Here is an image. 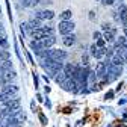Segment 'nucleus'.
<instances>
[{"mask_svg": "<svg viewBox=\"0 0 127 127\" xmlns=\"http://www.w3.org/2000/svg\"><path fill=\"white\" fill-rule=\"evenodd\" d=\"M30 35H32V38L41 41V39H44V38H47V36H52V35H53V29H52V27H39V29L33 30Z\"/></svg>", "mask_w": 127, "mask_h": 127, "instance_id": "nucleus-1", "label": "nucleus"}, {"mask_svg": "<svg viewBox=\"0 0 127 127\" xmlns=\"http://www.w3.org/2000/svg\"><path fill=\"white\" fill-rule=\"evenodd\" d=\"M20 106H21V101H20V98H9L8 101H5V107L9 110V112H12V114H17L18 110H20Z\"/></svg>", "mask_w": 127, "mask_h": 127, "instance_id": "nucleus-2", "label": "nucleus"}, {"mask_svg": "<svg viewBox=\"0 0 127 127\" xmlns=\"http://www.w3.org/2000/svg\"><path fill=\"white\" fill-rule=\"evenodd\" d=\"M74 23L70 20V21H61L59 23V32L65 36V35H71L73 33V30H74Z\"/></svg>", "mask_w": 127, "mask_h": 127, "instance_id": "nucleus-3", "label": "nucleus"}, {"mask_svg": "<svg viewBox=\"0 0 127 127\" xmlns=\"http://www.w3.org/2000/svg\"><path fill=\"white\" fill-rule=\"evenodd\" d=\"M68 55L67 52H64V50H50L49 52V59H53V61H64Z\"/></svg>", "mask_w": 127, "mask_h": 127, "instance_id": "nucleus-4", "label": "nucleus"}, {"mask_svg": "<svg viewBox=\"0 0 127 127\" xmlns=\"http://www.w3.org/2000/svg\"><path fill=\"white\" fill-rule=\"evenodd\" d=\"M2 92L5 94V95H8V97L9 98H12V95H15V94H17L18 92V86L17 85H5L3 88H2Z\"/></svg>", "mask_w": 127, "mask_h": 127, "instance_id": "nucleus-5", "label": "nucleus"}, {"mask_svg": "<svg viewBox=\"0 0 127 127\" xmlns=\"http://www.w3.org/2000/svg\"><path fill=\"white\" fill-rule=\"evenodd\" d=\"M62 86H64V89H65V91H73V92H77L79 91L76 88L77 86V82L74 80V79H67V80L62 83Z\"/></svg>", "mask_w": 127, "mask_h": 127, "instance_id": "nucleus-6", "label": "nucleus"}, {"mask_svg": "<svg viewBox=\"0 0 127 127\" xmlns=\"http://www.w3.org/2000/svg\"><path fill=\"white\" fill-rule=\"evenodd\" d=\"M53 17H55L53 11H39L35 14V18H38V20H52Z\"/></svg>", "mask_w": 127, "mask_h": 127, "instance_id": "nucleus-7", "label": "nucleus"}, {"mask_svg": "<svg viewBox=\"0 0 127 127\" xmlns=\"http://www.w3.org/2000/svg\"><path fill=\"white\" fill-rule=\"evenodd\" d=\"M91 55L95 58V59H100L101 56H104L106 55V49H100V47H97V45H92L91 47Z\"/></svg>", "mask_w": 127, "mask_h": 127, "instance_id": "nucleus-8", "label": "nucleus"}, {"mask_svg": "<svg viewBox=\"0 0 127 127\" xmlns=\"http://www.w3.org/2000/svg\"><path fill=\"white\" fill-rule=\"evenodd\" d=\"M76 71H77V67H74L73 64H68V65L64 67V73H65V76H67L68 79H74Z\"/></svg>", "mask_w": 127, "mask_h": 127, "instance_id": "nucleus-9", "label": "nucleus"}, {"mask_svg": "<svg viewBox=\"0 0 127 127\" xmlns=\"http://www.w3.org/2000/svg\"><path fill=\"white\" fill-rule=\"evenodd\" d=\"M39 42H41V47H42V49H49V47H52V45L56 42V38L52 35V36H47V38L41 39Z\"/></svg>", "mask_w": 127, "mask_h": 127, "instance_id": "nucleus-10", "label": "nucleus"}, {"mask_svg": "<svg viewBox=\"0 0 127 127\" xmlns=\"http://www.w3.org/2000/svg\"><path fill=\"white\" fill-rule=\"evenodd\" d=\"M115 50H117V52H115V55H117V56H120V58L124 61V64H127V49L117 45V49H115Z\"/></svg>", "mask_w": 127, "mask_h": 127, "instance_id": "nucleus-11", "label": "nucleus"}, {"mask_svg": "<svg viewBox=\"0 0 127 127\" xmlns=\"http://www.w3.org/2000/svg\"><path fill=\"white\" fill-rule=\"evenodd\" d=\"M120 20L127 27V6H124V5L120 6Z\"/></svg>", "mask_w": 127, "mask_h": 127, "instance_id": "nucleus-12", "label": "nucleus"}, {"mask_svg": "<svg viewBox=\"0 0 127 127\" xmlns=\"http://www.w3.org/2000/svg\"><path fill=\"white\" fill-rule=\"evenodd\" d=\"M115 35H117V29L115 27H112L110 30H107V32H104V41H114L115 39Z\"/></svg>", "mask_w": 127, "mask_h": 127, "instance_id": "nucleus-13", "label": "nucleus"}, {"mask_svg": "<svg viewBox=\"0 0 127 127\" xmlns=\"http://www.w3.org/2000/svg\"><path fill=\"white\" fill-rule=\"evenodd\" d=\"M64 44H65L67 47H70V45H74V42H76V36L71 33V35H65V36H64Z\"/></svg>", "mask_w": 127, "mask_h": 127, "instance_id": "nucleus-14", "label": "nucleus"}, {"mask_svg": "<svg viewBox=\"0 0 127 127\" xmlns=\"http://www.w3.org/2000/svg\"><path fill=\"white\" fill-rule=\"evenodd\" d=\"M30 49L33 50L35 53H38L39 50H45V49H42V47H41V42H39L38 39H33V41H30Z\"/></svg>", "mask_w": 127, "mask_h": 127, "instance_id": "nucleus-15", "label": "nucleus"}, {"mask_svg": "<svg viewBox=\"0 0 127 127\" xmlns=\"http://www.w3.org/2000/svg\"><path fill=\"white\" fill-rule=\"evenodd\" d=\"M95 74H98V76L106 74V62H100V64H98V65H97V70H95Z\"/></svg>", "mask_w": 127, "mask_h": 127, "instance_id": "nucleus-16", "label": "nucleus"}, {"mask_svg": "<svg viewBox=\"0 0 127 127\" xmlns=\"http://www.w3.org/2000/svg\"><path fill=\"white\" fill-rule=\"evenodd\" d=\"M67 79H68V77L65 76V73H64V71H59V73L56 74V77H55V80H56L58 83H61V85H62L64 82L67 80Z\"/></svg>", "mask_w": 127, "mask_h": 127, "instance_id": "nucleus-17", "label": "nucleus"}, {"mask_svg": "<svg viewBox=\"0 0 127 127\" xmlns=\"http://www.w3.org/2000/svg\"><path fill=\"white\" fill-rule=\"evenodd\" d=\"M110 64H112V65H117V67H123V65H124V61H123L120 56L115 55L112 59H110Z\"/></svg>", "mask_w": 127, "mask_h": 127, "instance_id": "nucleus-18", "label": "nucleus"}, {"mask_svg": "<svg viewBox=\"0 0 127 127\" xmlns=\"http://www.w3.org/2000/svg\"><path fill=\"white\" fill-rule=\"evenodd\" d=\"M71 15H73V12H71L70 9H67V11H64V12L61 14V18H62V21H70Z\"/></svg>", "mask_w": 127, "mask_h": 127, "instance_id": "nucleus-19", "label": "nucleus"}, {"mask_svg": "<svg viewBox=\"0 0 127 127\" xmlns=\"http://www.w3.org/2000/svg\"><path fill=\"white\" fill-rule=\"evenodd\" d=\"M117 45H120V47H124V49H127V38H126V36H120V38L117 39Z\"/></svg>", "mask_w": 127, "mask_h": 127, "instance_id": "nucleus-20", "label": "nucleus"}, {"mask_svg": "<svg viewBox=\"0 0 127 127\" xmlns=\"http://www.w3.org/2000/svg\"><path fill=\"white\" fill-rule=\"evenodd\" d=\"M9 52H6V50H0V59H2L3 62H6L8 59H9Z\"/></svg>", "mask_w": 127, "mask_h": 127, "instance_id": "nucleus-21", "label": "nucleus"}, {"mask_svg": "<svg viewBox=\"0 0 127 127\" xmlns=\"http://www.w3.org/2000/svg\"><path fill=\"white\" fill-rule=\"evenodd\" d=\"M14 77H15V73H14V71H8V73L5 74V77H3V79H5L6 82H11Z\"/></svg>", "mask_w": 127, "mask_h": 127, "instance_id": "nucleus-22", "label": "nucleus"}, {"mask_svg": "<svg viewBox=\"0 0 127 127\" xmlns=\"http://www.w3.org/2000/svg\"><path fill=\"white\" fill-rule=\"evenodd\" d=\"M11 67H12V64H11V62H8V61H6V62H3V64H2V71H3V73H5V71H6V70H9V68H11Z\"/></svg>", "mask_w": 127, "mask_h": 127, "instance_id": "nucleus-23", "label": "nucleus"}, {"mask_svg": "<svg viewBox=\"0 0 127 127\" xmlns=\"http://www.w3.org/2000/svg\"><path fill=\"white\" fill-rule=\"evenodd\" d=\"M21 6H23V8L33 6V0H23V2H21Z\"/></svg>", "mask_w": 127, "mask_h": 127, "instance_id": "nucleus-24", "label": "nucleus"}, {"mask_svg": "<svg viewBox=\"0 0 127 127\" xmlns=\"http://www.w3.org/2000/svg\"><path fill=\"white\" fill-rule=\"evenodd\" d=\"M92 38H94L95 41H98V39H101V33H100V32H94V33H92Z\"/></svg>", "mask_w": 127, "mask_h": 127, "instance_id": "nucleus-25", "label": "nucleus"}, {"mask_svg": "<svg viewBox=\"0 0 127 127\" xmlns=\"http://www.w3.org/2000/svg\"><path fill=\"white\" fill-rule=\"evenodd\" d=\"M8 100H9L8 95H5L3 92H0V101H3V103H5V101H8Z\"/></svg>", "mask_w": 127, "mask_h": 127, "instance_id": "nucleus-26", "label": "nucleus"}, {"mask_svg": "<svg viewBox=\"0 0 127 127\" xmlns=\"http://www.w3.org/2000/svg\"><path fill=\"white\" fill-rule=\"evenodd\" d=\"M97 47H100V49H104V39H98V41H97Z\"/></svg>", "mask_w": 127, "mask_h": 127, "instance_id": "nucleus-27", "label": "nucleus"}, {"mask_svg": "<svg viewBox=\"0 0 127 127\" xmlns=\"http://www.w3.org/2000/svg\"><path fill=\"white\" fill-rule=\"evenodd\" d=\"M39 120H41V124H47V118L42 114H39Z\"/></svg>", "mask_w": 127, "mask_h": 127, "instance_id": "nucleus-28", "label": "nucleus"}, {"mask_svg": "<svg viewBox=\"0 0 127 127\" xmlns=\"http://www.w3.org/2000/svg\"><path fill=\"white\" fill-rule=\"evenodd\" d=\"M101 2H103V5H112L114 0H101Z\"/></svg>", "mask_w": 127, "mask_h": 127, "instance_id": "nucleus-29", "label": "nucleus"}, {"mask_svg": "<svg viewBox=\"0 0 127 127\" xmlns=\"http://www.w3.org/2000/svg\"><path fill=\"white\" fill-rule=\"evenodd\" d=\"M112 97H114V91H109L106 94V98H112Z\"/></svg>", "mask_w": 127, "mask_h": 127, "instance_id": "nucleus-30", "label": "nucleus"}, {"mask_svg": "<svg viewBox=\"0 0 127 127\" xmlns=\"http://www.w3.org/2000/svg\"><path fill=\"white\" fill-rule=\"evenodd\" d=\"M5 85H6V80H5V79H3V77H0V86H2V88H3Z\"/></svg>", "mask_w": 127, "mask_h": 127, "instance_id": "nucleus-31", "label": "nucleus"}, {"mask_svg": "<svg viewBox=\"0 0 127 127\" xmlns=\"http://www.w3.org/2000/svg\"><path fill=\"white\" fill-rule=\"evenodd\" d=\"M82 61H83V64L86 65V64H88V55H83L82 56Z\"/></svg>", "mask_w": 127, "mask_h": 127, "instance_id": "nucleus-32", "label": "nucleus"}, {"mask_svg": "<svg viewBox=\"0 0 127 127\" xmlns=\"http://www.w3.org/2000/svg\"><path fill=\"white\" fill-rule=\"evenodd\" d=\"M124 33H126V38H127V27L124 29Z\"/></svg>", "mask_w": 127, "mask_h": 127, "instance_id": "nucleus-33", "label": "nucleus"}, {"mask_svg": "<svg viewBox=\"0 0 127 127\" xmlns=\"http://www.w3.org/2000/svg\"><path fill=\"white\" fill-rule=\"evenodd\" d=\"M2 32H3V27H2V24H0V33H2Z\"/></svg>", "mask_w": 127, "mask_h": 127, "instance_id": "nucleus-34", "label": "nucleus"}, {"mask_svg": "<svg viewBox=\"0 0 127 127\" xmlns=\"http://www.w3.org/2000/svg\"><path fill=\"white\" fill-rule=\"evenodd\" d=\"M2 74H3V71H2V70H0V76H2Z\"/></svg>", "mask_w": 127, "mask_h": 127, "instance_id": "nucleus-35", "label": "nucleus"}, {"mask_svg": "<svg viewBox=\"0 0 127 127\" xmlns=\"http://www.w3.org/2000/svg\"><path fill=\"white\" fill-rule=\"evenodd\" d=\"M2 62H3V61H2V59H0V64H2Z\"/></svg>", "mask_w": 127, "mask_h": 127, "instance_id": "nucleus-36", "label": "nucleus"}, {"mask_svg": "<svg viewBox=\"0 0 127 127\" xmlns=\"http://www.w3.org/2000/svg\"><path fill=\"white\" fill-rule=\"evenodd\" d=\"M120 2H123V0H120Z\"/></svg>", "mask_w": 127, "mask_h": 127, "instance_id": "nucleus-37", "label": "nucleus"}]
</instances>
